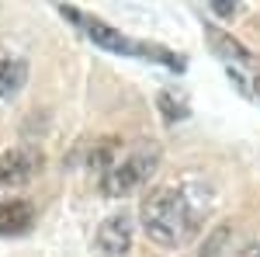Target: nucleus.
Here are the masks:
<instances>
[{"label":"nucleus","mask_w":260,"mask_h":257,"mask_svg":"<svg viewBox=\"0 0 260 257\" xmlns=\"http://www.w3.org/2000/svg\"><path fill=\"white\" fill-rule=\"evenodd\" d=\"M142 230L146 237L163 243V247H180L198 233V209L191 205V198L184 195L174 184H163V188H153L149 195L142 198Z\"/></svg>","instance_id":"obj_1"},{"label":"nucleus","mask_w":260,"mask_h":257,"mask_svg":"<svg viewBox=\"0 0 260 257\" xmlns=\"http://www.w3.org/2000/svg\"><path fill=\"white\" fill-rule=\"evenodd\" d=\"M62 18L77 21L83 28V35L94 42V45H101V49H108V52H125V56H142V60H156L163 63L167 70H184L187 63H184V56H177V52H170V49H163V45H156V42H136V39H125L121 32H115L111 24H104L101 18H87V14H80V11H73V7H59Z\"/></svg>","instance_id":"obj_2"},{"label":"nucleus","mask_w":260,"mask_h":257,"mask_svg":"<svg viewBox=\"0 0 260 257\" xmlns=\"http://www.w3.org/2000/svg\"><path fill=\"white\" fill-rule=\"evenodd\" d=\"M156 163H160V150H156L153 142H139V146H132L128 157H118L104 174H101V181H98L101 195L121 198V195H128V191H136L142 181L153 174Z\"/></svg>","instance_id":"obj_3"},{"label":"nucleus","mask_w":260,"mask_h":257,"mask_svg":"<svg viewBox=\"0 0 260 257\" xmlns=\"http://www.w3.org/2000/svg\"><path fill=\"white\" fill-rule=\"evenodd\" d=\"M42 170V153L35 146H14L0 153V184L4 188H21Z\"/></svg>","instance_id":"obj_4"},{"label":"nucleus","mask_w":260,"mask_h":257,"mask_svg":"<svg viewBox=\"0 0 260 257\" xmlns=\"http://www.w3.org/2000/svg\"><path fill=\"white\" fill-rule=\"evenodd\" d=\"M98 247H101V254H108V257L128 254V247H132V222H128V216H125V212L108 216L104 222H101Z\"/></svg>","instance_id":"obj_5"},{"label":"nucleus","mask_w":260,"mask_h":257,"mask_svg":"<svg viewBox=\"0 0 260 257\" xmlns=\"http://www.w3.org/2000/svg\"><path fill=\"white\" fill-rule=\"evenodd\" d=\"M35 222V209L24 198H11L0 205V237H21Z\"/></svg>","instance_id":"obj_6"},{"label":"nucleus","mask_w":260,"mask_h":257,"mask_svg":"<svg viewBox=\"0 0 260 257\" xmlns=\"http://www.w3.org/2000/svg\"><path fill=\"white\" fill-rule=\"evenodd\" d=\"M28 80V63L21 56H11V52H0V101L14 98Z\"/></svg>","instance_id":"obj_7"},{"label":"nucleus","mask_w":260,"mask_h":257,"mask_svg":"<svg viewBox=\"0 0 260 257\" xmlns=\"http://www.w3.org/2000/svg\"><path fill=\"white\" fill-rule=\"evenodd\" d=\"M205 35H208L212 49L219 52L222 60H236V63H243V66H253V52H250L246 45H240V42L233 39V35H225V32L212 28V24H205Z\"/></svg>","instance_id":"obj_8"},{"label":"nucleus","mask_w":260,"mask_h":257,"mask_svg":"<svg viewBox=\"0 0 260 257\" xmlns=\"http://www.w3.org/2000/svg\"><path fill=\"white\" fill-rule=\"evenodd\" d=\"M156 104H160V111H163V119L167 122H177V119H187V104L184 101H174L167 91H163L160 98H156Z\"/></svg>","instance_id":"obj_9"},{"label":"nucleus","mask_w":260,"mask_h":257,"mask_svg":"<svg viewBox=\"0 0 260 257\" xmlns=\"http://www.w3.org/2000/svg\"><path fill=\"white\" fill-rule=\"evenodd\" d=\"M212 11H215L219 18H233V14H236V4H229V0H212Z\"/></svg>","instance_id":"obj_10"},{"label":"nucleus","mask_w":260,"mask_h":257,"mask_svg":"<svg viewBox=\"0 0 260 257\" xmlns=\"http://www.w3.org/2000/svg\"><path fill=\"white\" fill-rule=\"evenodd\" d=\"M236 257H260V243H250V247H243Z\"/></svg>","instance_id":"obj_11"},{"label":"nucleus","mask_w":260,"mask_h":257,"mask_svg":"<svg viewBox=\"0 0 260 257\" xmlns=\"http://www.w3.org/2000/svg\"><path fill=\"white\" fill-rule=\"evenodd\" d=\"M253 94H257V98H260V77L253 80Z\"/></svg>","instance_id":"obj_12"}]
</instances>
